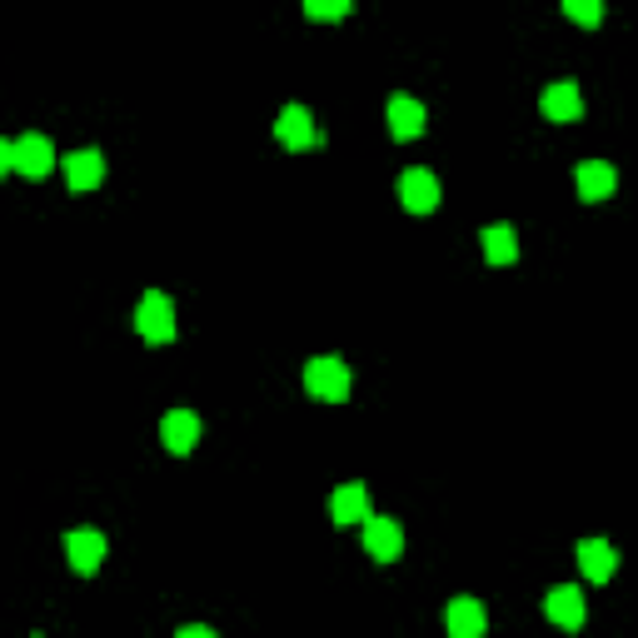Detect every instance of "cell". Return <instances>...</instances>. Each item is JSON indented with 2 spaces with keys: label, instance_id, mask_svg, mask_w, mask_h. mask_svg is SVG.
Returning a JSON list of instances; mask_svg holds the SVG:
<instances>
[{
  "label": "cell",
  "instance_id": "6da1fadb",
  "mask_svg": "<svg viewBox=\"0 0 638 638\" xmlns=\"http://www.w3.org/2000/svg\"><path fill=\"white\" fill-rule=\"evenodd\" d=\"M0 170H21L31 180H45L55 170V145L45 135H21V141L0 145Z\"/></svg>",
  "mask_w": 638,
  "mask_h": 638
},
{
  "label": "cell",
  "instance_id": "7a4b0ae2",
  "mask_svg": "<svg viewBox=\"0 0 638 638\" xmlns=\"http://www.w3.org/2000/svg\"><path fill=\"white\" fill-rule=\"evenodd\" d=\"M304 390L314 394V400H325V404H339L349 400V365L335 355H320L304 365Z\"/></svg>",
  "mask_w": 638,
  "mask_h": 638
},
{
  "label": "cell",
  "instance_id": "3957f363",
  "mask_svg": "<svg viewBox=\"0 0 638 638\" xmlns=\"http://www.w3.org/2000/svg\"><path fill=\"white\" fill-rule=\"evenodd\" d=\"M135 329H141L145 345H170L175 339V300L160 290H150L135 310Z\"/></svg>",
  "mask_w": 638,
  "mask_h": 638
},
{
  "label": "cell",
  "instance_id": "277c9868",
  "mask_svg": "<svg viewBox=\"0 0 638 638\" xmlns=\"http://www.w3.org/2000/svg\"><path fill=\"white\" fill-rule=\"evenodd\" d=\"M275 135H280L284 150H314V145H325V131L314 125V115L304 105H284L280 120H275Z\"/></svg>",
  "mask_w": 638,
  "mask_h": 638
},
{
  "label": "cell",
  "instance_id": "5b68a950",
  "mask_svg": "<svg viewBox=\"0 0 638 638\" xmlns=\"http://www.w3.org/2000/svg\"><path fill=\"white\" fill-rule=\"evenodd\" d=\"M365 553L374 563H394L404 553V529H400V519H384V514H369L365 524Z\"/></svg>",
  "mask_w": 638,
  "mask_h": 638
},
{
  "label": "cell",
  "instance_id": "8992f818",
  "mask_svg": "<svg viewBox=\"0 0 638 638\" xmlns=\"http://www.w3.org/2000/svg\"><path fill=\"white\" fill-rule=\"evenodd\" d=\"M400 205L410 210V215H429V210H439V175L424 170V165L404 170L400 175Z\"/></svg>",
  "mask_w": 638,
  "mask_h": 638
},
{
  "label": "cell",
  "instance_id": "52a82bcc",
  "mask_svg": "<svg viewBox=\"0 0 638 638\" xmlns=\"http://www.w3.org/2000/svg\"><path fill=\"white\" fill-rule=\"evenodd\" d=\"M573 184H579V200H584V205H598V200L614 195L618 175H614L608 160H584L579 170H573Z\"/></svg>",
  "mask_w": 638,
  "mask_h": 638
},
{
  "label": "cell",
  "instance_id": "ba28073f",
  "mask_svg": "<svg viewBox=\"0 0 638 638\" xmlns=\"http://www.w3.org/2000/svg\"><path fill=\"white\" fill-rule=\"evenodd\" d=\"M539 110H544V120L569 125V120L584 115V96H579V86H573V80H553V86L539 96Z\"/></svg>",
  "mask_w": 638,
  "mask_h": 638
},
{
  "label": "cell",
  "instance_id": "9c48e42d",
  "mask_svg": "<svg viewBox=\"0 0 638 638\" xmlns=\"http://www.w3.org/2000/svg\"><path fill=\"white\" fill-rule=\"evenodd\" d=\"M160 439H165V449H170V455H190V449L200 444V414L170 410L160 419Z\"/></svg>",
  "mask_w": 638,
  "mask_h": 638
},
{
  "label": "cell",
  "instance_id": "30bf717a",
  "mask_svg": "<svg viewBox=\"0 0 638 638\" xmlns=\"http://www.w3.org/2000/svg\"><path fill=\"white\" fill-rule=\"evenodd\" d=\"M329 519H335L339 529L365 524L369 519V489L365 484H339L335 494H329Z\"/></svg>",
  "mask_w": 638,
  "mask_h": 638
},
{
  "label": "cell",
  "instance_id": "8fae6325",
  "mask_svg": "<svg viewBox=\"0 0 638 638\" xmlns=\"http://www.w3.org/2000/svg\"><path fill=\"white\" fill-rule=\"evenodd\" d=\"M66 553H70V569H76V573H96L100 559H105V534H96V529H70L66 534Z\"/></svg>",
  "mask_w": 638,
  "mask_h": 638
},
{
  "label": "cell",
  "instance_id": "7c38bea8",
  "mask_svg": "<svg viewBox=\"0 0 638 638\" xmlns=\"http://www.w3.org/2000/svg\"><path fill=\"white\" fill-rule=\"evenodd\" d=\"M544 614H549L559 628H584V594H579L573 584L549 589V598H544Z\"/></svg>",
  "mask_w": 638,
  "mask_h": 638
},
{
  "label": "cell",
  "instance_id": "4fadbf2b",
  "mask_svg": "<svg viewBox=\"0 0 638 638\" xmlns=\"http://www.w3.org/2000/svg\"><path fill=\"white\" fill-rule=\"evenodd\" d=\"M60 165H66L70 190H96V184L105 180V155L100 150H70Z\"/></svg>",
  "mask_w": 638,
  "mask_h": 638
},
{
  "label": "cell",
  "instance_id": "5bb4252c",
  "mask_svg": "<svg viewBox=\"0 0 638 638\" xmlns=\"http://www.w3.org/2000/svg\"><path fill=\"white\" fill-rule=\"evenodd\" d=\"M579 569H584V579H594V584H608V579H614V569H618L614 544L584 539V544H579Z\"/></svg>",
  "mask_w": 638,
  "mask_h": 638
},
{
  "label": "cell",
  "instance_id": "9a60e30c",
  "mask_svg": "<svg viewBox=\"0 0 638 638\" xmlns=\"http://www.w3.org/2000/svg\"><path fill=\"white\" fill-rule=\"evenodd\" d=\"M390 135H394V141H419V135H424V105L414 96H394L390 100Z\"/></svg>",
  "mask_w": 638,
  "mask_h": 638
},
{
  "label": "cell",
  "instance_id": "2e32d148",
  "mask_svg": "<svg viewBox=\"0 0 638 638\" xmlns=\"http://www.w3.org/2000/svg\"><path fill=\"white\" fill-rule=\"evenodd\" d=\"M444 624H449V634H455V638H479L489 628V614H484L479 598H455L449 614H444Z\"/></svg>",
  "mask_w": 638,
  "mask_h": 638
},
{
  "label": "cell",
  "instance_id": "e0dca14e",
  "mask_svg": "<svg viewBox=\"0 0 638 638\" xmlns=\"http://www.w3.org/2000/svg\"><path fill=\"white\" fill-rule=\"evenodd\" d=\"M479 245H484L489 265H514V260H519V239H514V230H508V225H489L484 235H479Z\"/></svg>",
  "mask_w": 638,
  "mask_h": 638
},
{
  "label": "cell",
  "instance_id": "ac0fdd59",
  "mask_svg": "<svg viewBox=\"0 0 638 638\" xmlns=\"http://www.w3.org/2000/svg\"><path fill=\"white\" fill-rule=\"evenodd\" d=\"M563 15H569L573 25H584V31H594V25L604 21V0H563Z\"/></svg>",
  "mask_w": 638,
  "mask_h": 638
},
{
  "label": "cell",
  "instance_id": "d6986e66",
  "mask_svg": "<svg viewBox=\"0 0 638 638\" xmlns=\"http://www.w3.org/2000/svg\"><path fill=\"white\" fill-rule=\"evenodd\" d=\"M304 15H310V21H345L349 0H304Z\"/></svg>",
  "mask_w": 638,
  "mask_h": 638
},
{
  "label": "cell",
  "instance_id": "ffe728a7",
  "mask_svg": "<svg viewBox=\"0 0 638 638\" xmlns=\"http://www.w3.org/2000/svg\"><path fill=\"white\" fill-rule=\"evenodd\" d=\"M180 638H215V628H205V624H184V628H180Z\"/></svg>",
  "mask_w": 638,
  "mask_h": 638
}]
</instances>
